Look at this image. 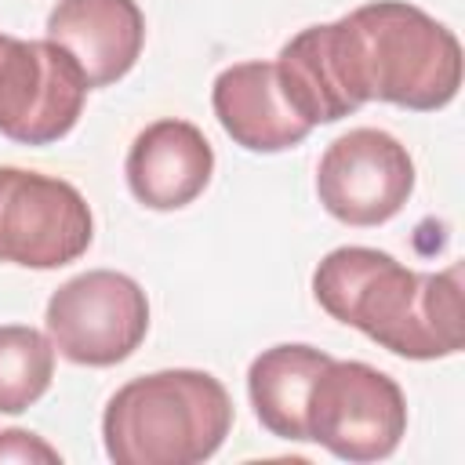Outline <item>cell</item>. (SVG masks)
Segmentation results:
<instances>
[{
  "label": "cell",
  "instance_id": "1",
  "mask_svg": "<svg viewBox=\"0 0 465 465\" xmlns=\"http://www.w3.org/2000/svg\"><path fill=\"white\" fill-rule=\"evenodd\" d=\"M320 47L349 113L367 102L436 113L461 87L458 36L407 0H374L323 22Z\"/></svg>",
  "mask_w": 465,
  "mask_h": 465
},
{
  "label": "cell",
  "instance_id": "2",
  "mask_svg": "<svg viewBox=\"0 0 465 465\" xmlns=\"http://www.w3.org/2000/svg\"><path fill=\"white\" fill-rule=\"evenodd\" d=\"M312 298L403 360H443L465 345L458 265L414 272L378 247H334L312 272Z\"/></svg>",
  "mask_w": 465,
  "mask_h": 465
},
{
  "label": "cell",
  "instance_id": "3",
  "mask_svg": "<svg viewBox=\"0 0 465 465\" xmlns=\"http://www.w3.org/2000/svg\"><path fill=\"white\" fill-rule=\"evenodd\" d=\"M229 429L225 385L193 367L131 378L102 414V443L116 465H200L225 443Z\"/></svg>",
  "mask_w": 465,
  "mask_h": 465
},
{
  "label": "cell",
  "instance_id": "4",
  "mask_svg": "<svg viewBox=\"0 0 465 465\" xmlns=\"http://www.w3.org/2000/svg\"><path fill=\"white\" fill-rule=\"evenodd\" d=\"M305 432L341 461H381L407 436V396L363 360H327L305 400Z\"/></svg>",
  "mask_w": 465,
  "mask_h": 465
},
{
  "label": "cell",
  "instance_id": "5",
  "mask_svg": "<svg viewBox=\"0 0 465 465\" xmlns=\"http://www.w3.org/2000/svg\"><path fill=\"white\" fill-rule=\"evenodd\" d=\"M44 327L54 352L69 363L113 367L145 341L149 298L127 272L87 269L51 294Z\"/></svg>",
  "mask_w": 465,
  "mask_h": 465
},
{
  "label": "cell",
  "instance_id": "6",
  "mask_svg": "<svg viewBox=\"0 0 465 465\" xmlns=\"http://www.w3.org/2000/svg\"><path fill=\"white\" fill-rule=\"evenodd\" d=\"M94 240L84 193L54 174L0 167V262L22 269H62Z\"/></svg>",
  "mask_w": 465,
  "mask_h": 465
},
{
  "label": "cell",
  "instance_id": "7",
  "mask_svg": "<svg viewBox=\"0 0 465 465\" xmlns=\"http://www.w3.org/2000/svg\"><path fill=\"white\" fill-rule=\"evenodd\" d=\"M87 76L69 51L0 33V134L18 145L65 138L87 98Z\"/></svg>",
  "mask_w": 465,
  "mask_h": 465
},
{
  "label": "cell",
  "instance_id": "8",
  "mask_svg": "<svg viewBox=\"0 0 465 465\" xmlns=\"http://www.w3.org/2000/svg\"><path fill=\"white\" fill-rule=\"evenodd\" d=\"M414 193V160L381 127H352L334 138L316 163V196L345 225H381Z\"/></svg>",
  "mask_w": 465,
  "mask_h": 465
},
{
  "label": "cell",
  "instance_id": "9",
  "mask_svg": "<svg viewBox=\"0 0 465 465\" xmlns=\"http://www.w3.org/2000/svg\"><path fill=\"white\" fill-rule=\"evenodd\" d=\"M124 174L138 203L149 211H178L207 189L214 174V149L196 124L163 116L134 134Z\"/></svg>",
  "mask_w": 465,
  "mask_h": 465
},
{
  "label": "cell",
  "instance_id": "10",
  "mask_svg": "<svg viewBox=\"0 0 465 465\" xmlns=\"http://www.w3.org/2000/svg\"><path fill=\"white\" fill-rule=\"evenodd\" d=\"M47 40L76 58L87 87H109L134 69L145 15L134 0H58L47 15Z\"/></svg>",
  "mask_w": 465,
  "mask_h": 465
},
{
  "label": "cell",
  "instance_id": "11",
  "mask_svg": "<svg viewBox=\"0 0 465 465\" xmlns=\"http://www.w3.org/2000/svg\"><path fill=\"white\" fill-rule=\"evenodd\" d=\"M211 105L222 131L247 153H283L309 138V124L291 109L276 62H236L214 76Z\"/></svg>",
  "mask_w": 465,
  "mask_h": 465
},
{
  "label": "cell",
  "instance_id": "12",
  "mask_svg": "<svg viewBox=\"0 0 465 465\" xmlns=\"http://www.w3.org/2000/svg\"><path fill=\"white\" fill-rule=\"evenodd\" d=\"M327 352L283 341L272 349H262L247 367V396L254 407V418L280 440H309L305 432V400L316 381V374L327 367Z\"/></svg>",
  "mask_w": 465,
  "mask_h": 465
},
{
  "label": "cell",
  "instance_id": "13",
  "mask_svg": "<svg viewBox=\"0 0 465 465\" xmlns=\"http://www.w3.org/2000/svg\"><path fill=\"white\" fill-rule=\"evenodd\" d=\"M54 378V345L25 323H0V414L29 411Z\"/></svg>",
  "mask_w": 465,
  "mask_h": 465
},
{
  "label": "cell",
  "instance_id": "14",
  "mask_svg": "<svg viewBox=\"0 0 465 465\" xmlns=\"http://www.w3.org/2000/svg\"><path fill=\"white\" fill-rule=\"evenodd\" d=\"M0 461H62V454L29 429H4L0 432Z\"/></svg>",
  "mask_w": 465,
  "mask_h": 465
}]
</instances>
